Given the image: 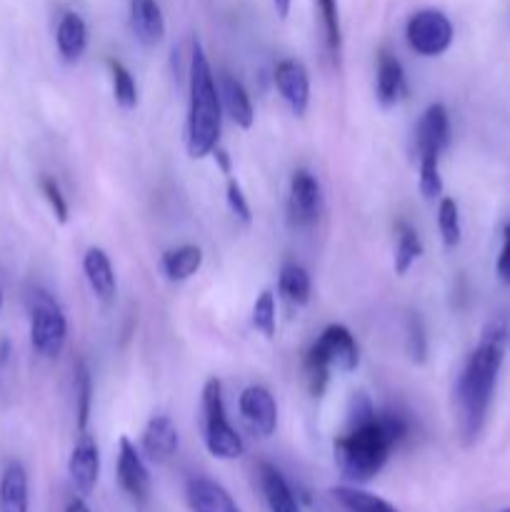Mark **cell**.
Returning a JSON list of instances; mask_svg holds the SVG:
<instances>
[{
	"instance_id": "obj_1",
	"label": "cell",
	"mask_w": 510,
	"mask_h": 512,
	"mask_svg": "<svg viewBox=\"0 0 510 512\" xmlns=\"http://www.w3.org/2000/svg\"><path fill=\"white\" fill-rule=\"evenodd\" d=\"M505 340H508V325L503 320L485 325L480 343L470 353L455 385V415H458V433L465 445L478 440L488 420L495 383H498L500 365L505 358Z\"/></svg>"
},
{
	"instance_id": "obj_2",
	"label": "cell",
	"mask_w": 510,
	"mask_h": 512,
	"mask_svg": "<svg viewBox=\"0 0 510 512\" xmlns=\"http://www.w3.org/2000/svg\"><path fill=\"white\" fill-rule=\"evenodd\" d=\"M393 448L395 443L385 430L378 410L365 395H355L348 430L333 445L340 475L353 485L368 483L385 468Z\"/></svg>"
},
{
	"instance_id": "obj_3",
	"label": "cell",
	"mask_w": 510,
	"mask_h": 512,
	"mask_svg": "<svg viewBox=\"0 0 510 512\" xmlns=\"http://www.w3.org/2000/svg\"><path fill=\"white\" fill-rule=\"evenodd\" d=\"M190 103L188 125H185V143L190 158L200 160L213 155L218 148L220 130H223V103H220L218 83L210 70L208 55L203 45L193 40L190 48Z\"/></svg>"
},
{
	"instance_id": "obj_4",
	"label": "cell",
	"mask_w": 510,
	"mask_h": 512,
	"mask_svg": "<svg viewBox=\"0 0 510 512\" xmlns=\"http://www.w3.org/2000/svg\"><path fill=\"white\" fill-rule=\"evenodd\" d=\"M203 438L205 448L218 460H235L245 453V443L225 415L223 385L218 378H210L203 390Z\"/></svg>"
},
{
	"instance_id": "obj_5",
	"label": "cell",
	"mask_w": 510,
	"mask_h": 512,
	"mask_svg": "<svg viewBox=\"0 0 510 512\" xmlns=\"http://www.w3.org/2000/svg\"><path fill=\"white\" fill-rule=\"evenodd\" d=\"M68 340V320L58 300L45 290L30 295V345L40 358H58Z\"/></svg>"
},
{
	"instance_id": "obj_6",
	"label": "cell",
	"mask_w": 510,
	"mask_h": 512,
	"mask_svg": "<svg viewBox=\"0 0 510 512\" xmlns=\"http://www.w3.org/2000/svg\"><path fill=\"white\" fill-rule=\"evenodd\" d=\"M405 38H408V45L418 55L435 58V55H443L453 43V23L440 10H418L408 20Z\"/></svg>"
},
{
	"instance_id": "obj_7",
	"label": "cell",
	"mask_w": 510,
	"mask_h": 512,
	"mask_svg": "<svg viewBox=\"0 0 510 512\" xmlns=\"http://www.w3.org/2000/svg\"><path fill=\"white\" fill-rule=\"evenodd\" d=\"M320 213V183L308 170H295L290 178L288 220L293 228L305 230L318 220Z\"/></svg>"
},
{
	"instance_id": "obj_8",
	"label": "cell",
	"mask_w": 510,
	"mask_h": 512,
	"mask_svg": "<svg viewBox=\"0 0 510 512\" xmlns=\"http://www.w3.org/2000/svg\"><path fill=\"white\" fill-rule=\"evenodd\" d=\"M310 348L323 355L330 370H338V373H353L360 363L358 343L345 325H328Z\"/></svg>"
},
{
	"instance_id": "obj_9",
	"label": "cell",
	"mask_w": 510,
	"mask_h": 512,
	"mask_svg": "<svg viewBox=\"0 0 510 512\" xmlns=\"http://www.w3.org/2000/svg\"><path fill=\"white\" fill-rule=\"evenodd\" d=\"M238 408L248 428L260 438H270L278 428V405H275L273 393L263 385H250L240 393Z\"/></svg>"
},
{
	"instance_id": "obj_10",
	"label": "cell",
	"mask_w": 510,
	"mask_h": 512,
	"mask_svg": "<svg viewBox=\"0 0 510 512\" xmlns=\"http://www.w3.org/2000/svg\"><path fill=\"white\" fill-rule=\"evenodd\" d=\"M68 475L73 488L78 490L80 495H90L98 485L100 478V450L98 443H95L93 435L85 430L80 433L78 443H75L73 453H70L68 460Z\"/></svg>"
},
{
	"instance_id": "obj_11",
	"label": "cell",
	"mask_w": 510,
	"mask_h": 512,
	"mask_svg": "<svg viewBox=\"0 0 510 512\" xmlns=\"http://www.w3.org/2000/svg\"><path fill=\"white\" fill-rule=\"evenodd\" d=\"M118 483L135 503H145L150 495V473L140 450L128 438L118 445Z\"/></svg>"
},
{
	"instance_id": "obj_12",
	"label": "cell",
	"mask_w": 510,
	"mask_h": 512,
	"mask_svg": "<svg viewBox=\"0 0 510 512\" xmlns=\"http://www.w3.org/2000/svg\"><path fill=\"white\" fill-rule=\"evenodd\" d=\"M273 78H275V88H278V93L283 95L285 103L290 105V110H293L298 118H303L310 103V78L305 65L293 58L280 60V63L275 65Z\"/></svg>"
},
{
	"instance_id": "obj_13",
	"label": "cell",
	"mask_w": 510,
	"mask_h": 512,
	"mask_svg": "<svg viewBox=\"0 0 510 512\" xmlns=\"http://www.w3.org/2000/svg\"><path fill=\"white\" fill-rule=\"evenodd\" d=\"M450 143V118L443 103L428 105L415 125V150L423 153H443Z\"/></svg>"
},
{
	"instance_id": "obj_14",
	"label": "cell",
	"mask_w": 510,
	"mask_h": 512,
	"mask_svg": "<svg viewBox=\"0 0 510 512\" xmlns=\"http://www.w3.org/2000/svg\"><path fill=\"white\" fill-rule=\"evenodd\" d=\"M178 443V428H175L173 420L168 415H155L145 425L143 438H140V450H143L145 460H150L153 465H163L173 458Z\"/></svg>"
},
{
	"instance_id": "obj_15",
	"label": "cell",
	"mask_w": 510,
	"mask_h": 512,
	"mask_svg": "<svg viewBox=\"0 0 510 512\" xmlns=\"http://www.w3.org/2000/svg\"><path fill=\"white\" fill-rule=\"evenodd\" d=\"M185 498H188V505L193 512H240L233 495L210 478L188 480Z\"/></svg>"
},
{
	"instance_id": "obj_16",
	"label": "cell",
	"mask_w": 510,
	"mask_h": 512,
	"mask_svg": "<svg viewBox=\"0 0 510 512\" xmlns=\"http://www.w3.org/2000/svg\"><path fill=\"white\" fill-rule=\"evenodd\" d=\"M130 28L145 48H155L165 38V18L158 0H130Z\"/></svg>"
},
{
	"instance_id": "obj_17",
	"label": "cell",
	"mask_w": 510,
	"mask_h": 512,
	"mask_svg": "<svg viewBox=\"0 0 510 512\" xmlns=\"http://www.w3.org/2000/svg\"><path fill=\"white\" fill-rule=\"evenodd\" d=\"M30 483L28 473L18 460L8 463L0 473V512H28Z\"/></svg>"
},
{
	"instance_id": "obj_18",
	"label": "cell",
	"mask_w": 510,
	"mask_h": 512,
	"mask_svg": "<svg viewBox=\"0 0 510 512\" xmlns=\"http://www.w3.org/2000/svg\"><path fill=\"white\" fill-rule=\"evenodd\" d=\"M218 93H220V103H223V110L230 115V120H233L235 125H240L243 130L253 128L255 110H253V103H250L248 90L243 88V83L235 80L233 75L223 73L220 75Z\"/></svg>"
},
{
	"instance_id": "obj_19",
	"label": "cell",
	"mask_w": 510,
	"mask_h": 512,
	"mask_svg": "<svg viewBox=\"0 0 510 512\" xmlns=\"http://www.w3.org/2000/svg\"><path fill=\"white\" fill-rule=\"evenodd\" d=\"M83 270L85 278H88L90 290L98 295L103 303H110L115 298V290H118V283H115V270L110 265V258L105 255L103 248H88L83 258Z\"/></svg>"
},
{
	"instance_id": "obj_20",
	"label": "cell",
	"mask_w": 510,
	"mask_h": 512,
	"mask_svg": "<svg viewBox=\"0 0 510 512\" xmlns=\"http://www.w3.org/2000/svg\"><path fill=\"white\" fill-rule=\"evenodd\" d=\"M260 488H263L270 512H300L298 498H295L288 480L283 478V473L275 465L260 463Z\"/></svg>"
},
{
	"instance_id": "obj_21",
	"label": "cell",
	"mask_w": 510,
	"mask_h": 512,
	"mask_svg": "<svg viewBox=\"0 0 510 512\" xmlns=\"http://www.w3.org/2000/svg\"><path fill=\"white\" fill-rule=\"evenodd\" d=\"M405 93V75L403 65L398 58L388 53H380L378 58V75H375V98L383 108L398 103Z\"/></svg>"
},
{
	"instance_id": "obj_22",
	"label": "cell",
	"mask_w": 510,
	"mask_h": 512,
	"mask_svg": "<svg viewBox=\"0 0 510 512\" xmlns=\"http://www.w3.org/2000/svg\"><path fill=\"white\" fill-rule=\"evenodd\" d=\"M55 43H58L60 55L68 63L83 58L85 48H88V25H85V20L78 13H73V10H68L60 18L58 30H55Z\"/></svg>"
},
{
	"instance_id": "obj_23",
	"label": "cell",
	"mask_w": 510,
	"mask_h": 512,
	"mask_svg": "<svg viewBox=\"0 0 510 512\" xmlns=\"http://www.w3.org/2000/svg\"><path fill=\"white\" fill-rule=\"evenodd\" d=\"M200 265H203V250L198 245H183V248L168 250L163 255V273L173 283H183V280L193 278Z\"/></svg>"
},
{
	"instance_id": "obj_24",
	"label": "cell",
	"mask_w": 510,
	"mask_h": 512,
	"mask_svg": "<svg viewBox=\"0 0 510 512\" xmlns=\"http://www.w3.org/2000/svg\"><path fill=\"white\" fill-rule=\"evenodd\" d=\"M278 290L290 305H308L310 300V275L303 265H283L278 278Z\"/></svg>"
},
{
	"instance_id": "obj_25",
	"label": "cell",
	"mask_w": 510,
	"mask_h": 512,
	"mask_svg": "<svg viewBox=\"0 0 510 512\" xmlns=\"http://www.w3.org/2000/svg\"><path fill=\"white\" fill-rule=\"evenodd\" d=\"M333 498L350 512H398L388 500L378 498L373 493H365V490L353 488V485H345V488H335Z\"/></svg>"
},
{
	"instance_id": "obj_26",
	"label": "cell",
	"mask_w": 510,
	"mask_h": 512,
	"mask_svg": "<svg viewBox=\"0 0 510 512\" xmlns=\"http://www.w3.org/2000/svg\"><path fill=\"white\" fill-rule=\"evenodd\" d=\"M423 255V243L410 225H398V245H395V273L405 275L413 268L415 260Z\"/></svg>"
},
{
	"instance_id": "obj_27",
	"label": "cell",
	"mask_w": 510,
	"mask_h": 512,
	"mask_svg": "<svg viewBox=\"0 0 510 512\" xmlns=\"http://www.w3.org/2000/svg\"><path fill=\"white\" fill-rule=\"evenodd\" d=\"M90 405H93V380L83 360L75 365V415H78V430L85 433L90 420Z\"/></svg>"
},
{
	"instance_id": "obj_28",
	"label": "cell",
	"mask_w": 510,
	"mask_h": 512,
	"mask_svg": "<svg viewBox=\"0 0 510 512\" xmlns=\"http://www.w3.org/2000/svg\"><path fill=\"white\" fill-rule=\"evenodd\" d=\"M110 80H113V95L115 103L123 110H133L138 105V85H135L133 75L125 68L120 60H108Z\"/></svg>"
},
{
	"instance_id": "obj_29",
	"label": "cell",
	"mask_w": 510,
	"mask_h": 512,
	"mask_svg": "<svg viewBox=\"0 0 510 512\" xmlns=\"http://www.w3.org/2000/svg\"><path fill=\"white\" fill-rule=\"evenodd\" d=\"M420 160V193L423 198L435 200L443 195V178H440V155L438 153H423L418 155Z\"/></svg>"
},
{
	"instance_id": "obj_30",
	"label": "cell",
	"mask_w": 510,
	"mask_h": 512,
	"mask_svg": "<svg viewBox=\"0 0 510 512\" xmlns=\"http://www.w3.org/2000/svg\"><path fill=\"white\" fill-rule=\"evenodd\" d=\"M318 3L320 23H323L325 43H328L330 53H340V43H343V35H340V13H338V0H315Z\"/></svg>"
},
{
	"instance_id": "obj_31",
	"label": "cell",
	"mask_w": 510,
	"mask_h": 512,
	"mask_svg": "<svg viewBox=\"0 0 510 512\" xmlns=\"http://www.w3.org/2000/svg\"><path fill=\"white\" fill-rule=\"evenodd\" d=\"M438 230L443 235V243L455 248L460 243V210L453 198H443L438 205Z\"/></svg>"
},
{
	"instance_id": "obj_32",
	"label": "cell",
	"mask_w": 510,
	"mask_h": 512,
	"mask_svg": "<svg viewBox=\"0 0 510 512\" xmlns=\"http://www.w3.org/2000/svg\"><path fill=\"white\" fill-rule=\"evenodd\" d=\"M305 383H308V390L315 395V398H320V395L325 393V388H328V380H330V365L325 363V358L320 353H315L313 348L308 350V355H305Z\"/></svg>"
},
{
	"instance_id": "obj_33",
	"label": "cell",
	"mask_w": 510,
	"mask_h": 512,
	"mask_svg": "<svg viewBox=\"0 0 510 512\" xmlns=\"http://www.w3.org/2000/svg\"><path fill=\"white\" fill-rule=\"evenodd\" d=\"M253 325L255 330L265 335V338H273L275 335V295L270 290H263L260 298L253 305Z\"/></svg>"
},
{
	"instance_id": "obj_34",
	"label": "cell",
	"mask_w": 510,
	"mask_h": 512,
	"mask_svg": "<svg viewBox=\"0 0 510 512\" xmlns=\"http://www.w3.org/2000/svg\"><path fill=\"white\" fill-rule=\"evenodd\" d=\"M40 190H43L45 200H48L50 208H53L58 223H68V203H65L60 185L55 183L53 178H40Z\"/></svg>"
},
{
	"instance_id": "obj_35",
	"label": "cell",
	"mask_w": 510,
	"mask_h": 512,
	"mask_svg": "<svg viewBox=\"0 0 510 512\" xmlns=\"http://www.w3.org/2000/svg\"><path fill=\"white\" fill-rule=\"evenodd\" d=\"M225 198H228V208H230V213H233L235 218L240 220V223L248 225L250 220H253V215H250L248 198H245L243 188H240V185L235 183L233 178L228 180V195H225Z\"/></svg>"
},
{
	"instance_id": "obj_36",
	"label": "cell",
	"mask_w": 510,
	"mask_h": 512,
	"mask_svg": "<svg viewBox=\"0 0 510 512\" xmlns=\"http://www.w3.org/2000/svg\"><path fill=\"white\" fill-rule=\"evenodd\" d=\"M495 270H498L500 283L510 285V223L505 225V230H503V250H500Z\"/></svg>"
},
{
	"instance_id": "obj_37",
	"label": "cell",
	"mask_w": 510,
	"mask_h": 512,
	"mask_svg": "<svg viewBox=\"0 0 510 512\" xmlns=\"http://www.w3.org/2000/svg\"><path fill=\"white\" fill-rule=\"evenodd\" d=\"M410 355H413V360H418V363L425 360V335L418 318L410 320Z\"/></svg>"
},
{
	"instance_id": "obj_38",
	"label": "cell",
	"mask_w": 510,
	"mask_h": 512,
	"mask_svg": "<svg viewBox=\"0 0 510 512\" xmlns=\"http://www.w3.org/2000/svg\"><path fill=\"white\" fill-rule=\"evenodd\" d=\"M213 155H215V160H218V163H220V168H223V173H228V175H230V160H228V153H225V150H220V148H215V150H213Z\"/></svg>"
},
{
	"instance_id": "obj_39",
	"label": "cell",
	"mask_w": 510,
	"mask_h": 512,
	"mask_svg": "<svg viewBox=\"0 0 510 512\" xmlns=\"http://www.w3.org/2000/svg\"><path fill=\"white\" fill-rule=\"evenodd\" d=\"M273 8L280 18H288L290 13V0H273Z\"/></svg>"
},
{
	"instance_id": "obj_40",
	"label": "cell",
	"mask_w": 510,
	"mask_h": 512,
	"mask_svg": "<svg viewBox=\"0 0 510 512\" xmlns=\"http://www.w3.org/2000/svg\"><path fill=\"white\" fill-rule=\"evenodd\" d=\"M65 512H90V508L83 503V500H73V503L65 508Z\"/></svg>"
},
{
	"instance_id": "obj_41",
	"label": "cell",
	"mask_w": 510,
	"mask_h": 512,
	"mask_svg": "<svg viewBox=\"0 0 510 512\" xmlns=\"http://www.w3.org/2000/svg\"><path fill=\"white\" fill-rule=\"evenodd\" d=\"M0 308H3V290H0Z\"/></svg>"
},
{
	"instance_id": "obj_42",
	"label": "cell",
	"mask_w": 510,
	"mask_h": 512,
	"mask_svg": "<svg viewBox=\"0 0 510 512\" xmlns=\"http://www.w3.org/2000/svg\"><path fill=\"white\" fill-rule=\"evenodd\" d=\"M503 512H510V510H503Z\"/></svg>"
}]
</instances>
